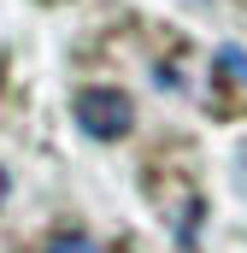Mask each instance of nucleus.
<instances>
[{
	"label": "nucleus",
	"mask_w": 247,
	"mask_h": 253,
	"mask_svg": "<svg viewBox=\"0 0 247 253\" xmlns=\"http://www.w3.org/2000/svg\"><path fill=\"white\" fill-rule=\"evenodd\" d=\"M71 112H77V124L88 129L94 141H118V135L135 129V100L124 88H82L71 100Z\"/></svg>",
	"instance_id": "nucleus-1"
},
{
	"label": "nucleus",
	"mask_w": 247,
	"mask_h": 253,
	"mask_svg": "<svg viewBox=\"0 0 247 253\" xmlns=\"http://www.w3.org/2000/svg\"><path fill=\"white\" fill-rule=\"evenodd\" d=\"M153 206H159V218H165V224H171V236H177V242H194V230H200V218H206V206H200V194L188 189L183 177H165V183H159V189H153Z\"/></svg>",
	"instance_id": "nucleus-2"
},
{
	"label": "nucleus",
	"mask_w": 247,
	"mask_h": 253,
	"mask_svg": "<svg viewBox=\"0 0 247 253\" xmlns=\"http://www.w3.org/2000/svg\"><path fill=\"white\" fill-rule=\"evenodd\" d=\"M212 65H218V77H224V83L247 88V53H242V47H218V53H212Z\"/></svg>",
	"instance_id": "nucleus-3"
},
{
	"label": "nucleus",
	"mask_w": 247,
	"mask_h": 253,
	"mask_svg": "<svg viewBox=\"0 0 247 253\" xmlns=\"http://www.w3.org/2000/svg\"><path fill=\"white\" fill-rule=\"evenodd\" d=\"M47 253H106L94 236H82V230H65V236H53L47 242Z\"/></svg>",
	"instance_id": "nucleus-4"
},
{
	"label": "nucleus",
	"mask_w": 247,
	"mask_h": 253,
	"mask_svg": "<svg viewBox=\"0 0 247 253\" xmlns=\"http://www.w3.org/2000/svg\"><path fill=\"white\" fill-rule=\"evenodd\" d=\"M6 194H12V177H6V171H0V200H6Z\"/></svg>",
	"instance_id": "nucleus-5"
}]
</instances>
